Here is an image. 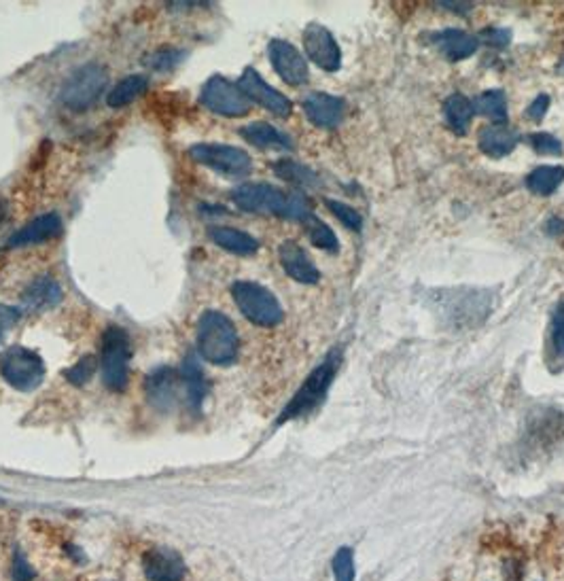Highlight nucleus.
Listing matches in <instances>:
<instances>
[{"mask_svg":"<svg viewBox=\"0 0 564 581\" xmlns=\"http://www.w3.org/2000/svg\"><path fill=\"white\" fill-rule=\"evenodd\" d=\"M231 198L240 211L257 215H278L296 221H306L312 215L310 201L304 193H285L266 183H249L238 187Z\"/></svg>","mask_w":564,"mask_h":581,"instance_id":"nucleus-1","label":"nucleus"},{"mask_svg":"<svg viewBox=\"0 0 564 581\" xmlns=\"http://www.w3.org/2000/svg\"><path fill=\"white\" fill-rule=\"evenodd\" d=\"M200 354L212 365H231L238 357V332L230 316L219 310H208L198 323Z\"/></svg>","mask_w":564,"mask_h":581,"instance_id":"nucleus-2","label":"nucleus"},{"mask_svg":"<svg viewBox=\"0 0 564 581\" xmlns=\"http://www.w3.org/2000/svg\"><path fill=\"white\" fill-rule=\"evenodd\" d=\"M340 365H342V351L340 348H334V351L324 357L323 363L318 365L308 378H306L302 389L297 390L289 406L285 408V412H282V416L278 418L280 425L287 420L299 418V416L304 414H310L312 409L324 399V395H327V390L331 387V382H334Z\"/></svg>","mask_w":564,"mask_h":581,"instance_id":"nucleus-3","label":"nucleus"},{"mask_svg":"<svg viewBox=\"0 0 564 581\" xmlns=\"http://www.w3.org/2000/svg\"><path fill=\"white\" fill-rule=\"evenodd\" d=\"M231 297L253 325L259 327H276L282 321V305L272 291L259 283L250 280H238L231 286Z\"/></svg>","mask_w":564,"mask_h":581,"instance_id":"nucleus-4","label":"nucleus"},{"mask_svg":"<svg viewBox=\"0 0 564 581\" xmlns=\"http://www.w3.org/2000/svg\"><path fill=\"white\" fill-rule=\"evenodd\" d=\"M130 335L124 327H108L102 335L100 371L110 390H124L130 376Z\"/></svg>","mask_w":564,"mask_h":581,"instance_id":"nucleus-5","label":"nucleus"},{"mask_svg":"<svg viewBox=\"0 0 564 581\" xmlns=\"http://www.w3.org/2000/svg\"><path fill=\"white\" fill-rule=\"evenodd\" d=\"M0 374L14 389L30 393L45 380V363L30 348L11 346L0 357Z\"/></svg>","mask_w":564,"mask_h":581,"instance_id":"nucleus-6","label":"nucleus"},{"mask_svg":"<svg viewBox=\"0 0 564 581\" xmlns=\"http://www.w3.org/2000/svg\"><path fill=\"white\" fill-rule=\"evenodd\" d=\"M108 83V75L100 64H85L66 79L62 85V102L72 111H85L98 100Z\"/></svg>","mask_w":564,"mask_h":581,"instance_id":"nucleus-7","label":"nucleus"},{"mask_svg":"<svg viewBox=\"0 0 564 581\" xmlns=\"http://www.w3.org/2000/svg\"><path fill=\"white\" fill-rule=\"evenodd\" d=\"M189 155L202 166H208L214 173L230 176V179H238V176H247L253 168L250 155L240 146L231 145H219V143H204L195 145L189 151Z\"/></svg>","mask_w":564,"mask_h":581,"instance_id":"nucleus-8","label":"nucleus"},{"mask_svg":"<svg viewBox=\"0 0 564 581\" xmlns=\"http://www.w3.org/2000/svg\"><path fill=\"white\" fill-rule=\"evenodd\" d=\"M200 100L208 111L223 115V117H244L250 111V100L244 96V91L221 75L208 79L202 88Z\"/></svg>","mask_w":564,"mask_h":581,"instance_id":"nucleus-9","label":"nucleus"},{"mask_svg":"<svg viewBox=\"0 0 564 581\" xmlns=\"http://www.w3.org/2000/svg\"><path fill=\"white\" fill-rule=\"evenodd\" d=\"M304 47L308 58L318 69L327 72H337L342 69V52L334 34L321 23L312 22L304 30Z\"/></svg>","mask_w":564,"mask_h":581,"instance_id":"nucleus-10","label":"nucleus"},{"mask_svg":"<svg viewBox=\"0 0 564 581\" xmlns=\"http://www.w3.org/2000/svg\"><path fill=\"white\" fill-rule=\"evenodd\" d=\"M238 88L244 91V96L249 98L250 102L261 104L266 111H269L276 117H289L293 111V104L287 96H282L280 91H276L272 85L263 81L261 75L253 69H247L242 72L240 81H238Z\"/></svg>","mask_w":564,"mask_h":581,"instance_id":"nucleus-11","label":"nucleus"},{"mask_svg":"<svg viewBox=\"0 0 564 581\" xmlns=\"http://www.w3.org/2000/svg\"><path fill=\"white\" fill-rule=\"evenodd\" d=\"M269 62H272L274 70L278 72L280 79L289 85H304L308 81V64L306 58L297 52V47H293L289 41L274 39L268 47Z\"/></svg>","mask_w":564,"mask_h":581,"instance_id":"nucleus-12","label":"nucleus"},{"mask_svg":"<svg viewBox=\"0 0 564 581\" xmlns=\"http://www.w3.org/2000/svg\"><path fill=\"white\" fill-rule=\"evenodd\" d=\"M346 104L342 98L324 94V91H312L304 98V113L312 124L323 130H334L344 119Z\"/></svg>","mask_w":564,"mask_h":581,"instance_id":"nucleus-13","label":"nucleus"},{"mask_svg":"<svg viewBox=\"0 0 564 581\" xmlns=\"http://www.w3.org/2000/svg\"><path fill=\"white\" fill-rule=\"evenodd\" d=\"M278 259H280L282 270L289 274L293 280H297V283L316 285L318 278H321V272H318L315 261L310 259V255L306 253L297 242L293 240L282 242L278 248Z\"/></svg>","mask_w":564,"mask_h":581,"instance_id":"nucleus-14","label":"nucleus"},{"mask_svg":"<svg viewBox=\"0 0 564 581\" xmlns=\"http://www.w3.org/2000/svg\"><path fill=\"white\" fill-rule=\"evenodd\" d=\"M145 575L149 581H181L185 577V562L174 549H153L145 556Z\"/></svg>","mask_w":564,"mask_h":581,"instance_id":"nucleus-15","label":"nucleus"},{"mask_svg":"<svg viewBox=\"0 0 564 581\" xmlns=\"http://www.w3.org/2000/svg\"><path fill=\"white\" fill-rule=\"evenodd\" d=\"M60 234H62V221H60L58 215L49 212V215L33 219V221L24 225L20 231H15V234L9 238L7 247H30V244L53 240V238H58Z\"/></svg>","mask_w":564,"mask_h":581,"instance_id":"nucleus-16","label":"nucleus"},{"mask_svg":"<svg viewBox=\"0 0 564 581\" xmlns=\"http://www.w3.org/2000/svg\"><path fill=\"white\" fill-rule=\"evenodd\" d=\"M433 45L437 47L441 56L450 60V62H461V60L474 56L477 47H480V41L469 33H463V30L447 28L433 34Z\"/></svg>","mask_w":564,"mask_h":581,"instance_id":"nucleus-17","label":"nucleus"},{"mask_svg":"<svg viewBox=\"0 0 564 581\" xmlns=\"http://www.w3.org/2000/svg\"><path fill=\"white\" fill-rule=\"evenodd\" d=\"M518 143H520V134L516 130H512V127H507L505 124L486 126L480 132V138H477L480 151L486 153L488 157H494V160L510 155V153L518 146Z\"/></svg>","mask_w":564,"mask_h":581,"instance_id":"nucleus-18","label":"nucleus"},{"mask_svg":"<svg viewBox=\"0 0 564 581\" xmlns=\"http://www.w3.org/2000/svg\"><path fill=\"white\" fill-rule=\"evenodd\" d=\"M208 236H211V240L217 244V247L230 250V253L234 255H253L257 253V248H259V242L250 234H247V231L225 228V225L211 228L208 230Z\"/></svg>","mask_w":564,"mask_h":581,"instance_id":"nucleus-19","label":"nucleus"},{"mask_svg":"<svg viewBox=\"0 0 564 581\" xmlns=\"http://www.w3.org/2000/svg\"><path fill=\"white\" fill-rule=\"evenodd\" d=\"M62 299V289L52 276L36 278L33 285L24 291V305L28 310H47L53 308Z\"/></svg>","mask_w":564,"mask_h":581,"instance_id":"nucleus-20","label":"nucleus"},{"mask_svg":"<svg viewBox=\"0 0 564 581\" xmlns=\"http://www.w3.org/2000/svg\"><path fill=\"white\" fill-rule=\"evenodd\" d=\"M444 115H446L447 126H450V130L458 134V136H465V134L469 132L471 121H474L475 107L467 96L452 94L444 102Z\"/></svg>","mask_w":564,"mask_h":581,"instance_id":"nucleus-21","label":"nucleus"},{"mask_svg":"<svg viewBox=\"0 0 564 581\" xmlns=\"http://www.w3.org/2000/svg\"><path fill=\"white\" fill-rule=\"evenodd\" d=\"M242 138L249 140L250 145L259 146V149H291V140L285 134L276 130L274 126L266 124V121H255V124L244 126Z\"/></svg>","mask_w":564,"mask_h":581,"instance_id":"nucleus-22","label":"nucleus"},{"mask_svg":"<svg viewBox=\"0 0 564 581\" xmlns=\"http://www.w3.org/2000/svg\"><path fill=\"white\" fill-rule=\"evenodd\" d=\"M176 378L174 370H157L155 374L149 376L146 390H149V399L157 408H168L176 399Z\"/></svg>","mask_w":564,"mask_h":581,"instance_id":"nucleus-23","label":"nucleus"},{"mask_svg":"<svg viewBox=\"0 0 564 581\" xmlns=\"http://www.w3.org/2000/svg\"><path fill=\"white\" fill-rule=\"evenodd\" d=\"M146 88H149V79L145 75H130L115 85L113 89L108 91L107 102L110 108H124L127 104L136 100L138 96H143Z\"/></svg>","mask_w":564,"mask_h":581,"instance_id":"nucleus-24","label":"nucleus"},{"mask_svg":"<svg viewBox=\"0 0 564 581\" xmlns=\"http://www.w3.org/2000/svg\"><path fill=\"white\" fill-rule=\"evenodd\" d=\"M564 183L562 166H539L526 176V187L535 195H551Z\"/></svg>","mask_w":564,"mask_h":581,"instance_id":"nucleus-25","label":"nucleus"},{"mask_svg":"<svg viewBox=\"0 0 564 581\" xmlns=\"http://www.w3.org/2000/svg\"><path fill=\"white\" fill-rule=\"evenodd\" d=\"M475 113L493 119L496 126L507 124V98L503 89H488L475 100Z\"/></svg>","mask_w":564,"mask_h":581,"instance_id":"nucleus-26","label":"nucleus"},{"mask_svg":"<svg viewBox=\"0 0 564 581\" xmlns=\"http://www.w3.org/2000/svg\"><path fill=\"white\" fill-rule=\"evenodd\" d=\"M304 223H306V231H308L310 242L315 244V247L329 250V253H337V250H340V242H337V236L334 234V230H331L329 225H324L321 219L310 215Z\"/></svg>","mask_w":564,"mask_h":581,"instance_id":"nucleus-27","label":"nucleus"},{"mask_svg":"<svg viewBox=\"0 0 564 581\" xmlns=\"http://www.w3.org/2000/svg\"><path fill=\"white\" fill-rule=\"evenodd\" d=\"M274 173L278 174L280 179L293 183V185H302V187L318 185V176L312 173V170L293 160H282L278 164H274Z\"/></svg>","mask_w":564,"mask_h":581,"instance_id":"nucleus-28","label":"nucleus"},{"mask_svg":"<svg viewBox=\"0 0 564 581\" xmlns=\"http://www.w3.org/2000/svg\"><path fill=\"white\" fill-rule=\"evenodd\" d=\"M185 389H187V395H189V401H192V406L198 408L202 399H204L206 382H204V374H202L200 365L195 363V359H187V363H185Z\"/></svg>","mask_w":564,"mask_h":581,"instance_id":"nucleus-29","label":"nucleus"},{"mask_svg":"<svg viewBox=\"0 0 564 581\" xmlns=\"http://www.w3.org/2000/svg\"><path fill=\"white\" fill-rule=\"evenodd\" d=\"M324 204L334 215L340 219L342 223H344V228H348L351 231H361L363 228V217H361L359 211H354L352 206L344 204V201H337V200H324Z\"/></svg>","mask_w":564,"mask_h":581,"instance_id":"nucleus-30","label":"nucleus"},{"mask_svg":"<svg viewBox=\"0 0 564 581\" xmlns=\"http://www.w3.org/2000/svg\"><path fill=\"white\" fill-rule=\"evenodd\" d=\"M532 149H535L539 155H562V143L556 136H551L548 132H537L529 138Z\"/></svg>","mask_w":564,"mask_h":581,"instance_id":"nucleus-31","label":"nucleus"},{"mask_svg":"<svg viewBox=\"0 0 564 581\" xmlns=\"http://www.w3.org/2000/svg\"><path fill=\"white\" fill-rule=\"evenodd\" d=\"M334 575L335 581H354V562L352 549L342 548L334 558Z\"/></svg>","mask_w":564,"mask_h":581,"instance_id":"nucleus-32","label":"nucleus"},{"mask_svg":"<svg viewBox=\"0 0 564 581\" xmlns=\"http://www.w3.org/2000/svg\"><path fill=\"white\" fill-rule=\"evenodd\" d=\"M551 351L556 357H564V304L558 308L551 321Z\"/></svg>","mask_w":564,"mask_h":581,"instance_id":"nucleus-33","label":"nucleus"},{"mask_svg":"<svg viewBox=\"0 0 564 581\" xmlns=\"http://www.w3.org/2000/svg\"><path fill=\"white\" fill-rule=\"evenodd\" d=\"M94 371H96V357H85V359L79 361V363L72 367L66 376H69L70 382L83 384V382H88L91 376H94Z\"/></svg>","mask_w":564,"mask_h":581,"instance_id":"nucleus-34","label":"nucleus"},{"mask_svg":"<svg viewBox=\"0 0 564 581\" xmlns=\"http://www.w3.org/2000/svg\"><path fill=\"white\" fill-rule=\"evenodd\" d=\"M179 60H181V52H174V49H162V52L153 53L151 60H146V64H149L151 69L165 70V69H173Z\"/></svg>","mask_w":564,"mask_h":581,"instance_id":"nucleus-35","label":"nucleus"},{"mask_svg":"<svg viewBox=\"0 0 564 581\" xmlns=\"http://www.w3.org/2000/svg\"><path fill=\"white\" fill-rule=\"evenodd\" d=\"M20 319V312L15 308H9V305H0V344L7 338V333L14 329V325Z\"/></svg>","mask_w":564,"mask_h":581,"instance_id":"nucleus-36","label":"nucleus"},{"mask_svg":"<svg viewBox=\"0 0 564 581\" xmlns=\"http://www.w3.org/2000/svg\"><path fill=\"white\" fill-rule=\"evenodd\" d=\"M480 39L484 42H488V45H494V47H505L507 42L512 39V33L510 30H499V28H490V30H484L480 34ZM477 39V41H480Z\"/></svg>","mask_w":564,"mask_h":581,"instance_id":"nucleus-37","label":"nucleus"},{"mask_svg":"<svg viewBox=\"0 0 564 581\" xmlns=\"http://www.w3.org/2000/svg\"><path fill=\"white\" fill-rule=\"evenodd\" d=\"M548 108H550V96L539 94L535 98V102H532L529 107V111H526V115H529L532 121H541L545 117V113H548Z\"/></svg>","mask_w":564,"mask_h":581,"instance_id":"nucleus-38","label":"nucleus"},{"mask_svg":"<svg viewBox=\"0 0 564 581\" xmlns=\"http://www.w3.org/2000/svg\"><path fill=\"white\" fill-rule=\"evenodd\" d=\"M3 217H5V206L0 204V219H3Z\"/></svg>","mask_w":564,"mask_h":581,"instance_id":"nucleus-39","label":"nucleus"}]
</instances>
